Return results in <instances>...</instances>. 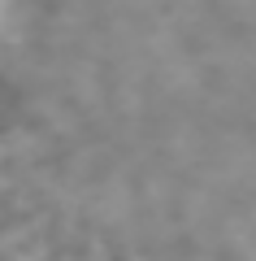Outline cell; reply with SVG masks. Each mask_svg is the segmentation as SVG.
Returning a JSON list of instances; mask_svg holds the SVG:
<instances>
[{
  "label": "cell",
  "instance_id": "1",
  "mask_svg": "<svg viewBox=\"0 0 256 261\" xmlns=\"http://www.w3.org/2000/svg\"><path fill=\"white\" fill-rule=\"evenodd\" d=\"M48 222H52V214L44 209V214L26 218V222H9V226H0V257H9V252H18V248H22V244L39 240Z\"/></svg>",
  "mask_w": 256,
  "mask_h": 261
},
{
  "label": "cell",
  "instance_id": "4",
  "mask_svg": "<svg viewBox=\"0 0 256 261\" xmlns=\"http://www.w3.org/2000/svg\"><path fill=\"white\" fill-rule=\"evenodd\" d=\"M87 261H109V248H104V240H92V248H87Z\"/></svg>",
  "mask_w": 256,
  "mask_h": 261
},
{
  "label": "cell",
  "instance_id": "2",
  "mask_svg": "<svg viewBox=\"0 0 256 261\" xmlns=\"http://www.w3.org/2000/svg\"><path fill=\"white\" fill-rule=\"evenodd\" d=\"M56 248H61V244H52L48 235H39V240H31V248H18V252H9V257H0V261H48Z\"/></svg>",
  "mask_w": 256,
  "mask_h": 261
},
{
  "label": "cell",
  "instance_id": "5",
  "mask_svg": "<svg viewBox=\"0 0 256 261\" xmlns=\"http://www.w3.org/2000/svg\"><path fill=\"white\" fill-rule=\"evenodd\" d=\"M56 261H78V248H70V244H61V248H56Z\"/></svg>",
  "mask_w": 256,
  "mask_h": 261
},
{
  "label": "cell",
  "instance_id": "7",
  "mask_svg": "<svg viewBox=\"0 0 256 261\" xmlns=\"http://www.w3.org/2000/svg\"><path fill=\"white\" fill-rule=\"evenodd\" d=\"M5 218H9V209H0V226H5Z\"/></svg>",
  "mask_w": 256,
  "mask_h": 261
},
{
  "label": "cell",
  "instance_id": "3",
  "mask_svg": "<svg viewBox=\"0 0 256 261\" xmlns=\"http://www.w3.org/2000/svg\"><path fill=\"white\" fill-rule=\"evenodd\" d=\"M26 140H35V135H26V130H18V135H13V130H9V135H0V161H5V157H13L18 148H31Z\"/></svg>",
  "mask_w": 256,
  "mask_h": 261
},
{
  "label": "cell",
  "instance_id": "6",
  "mask_svg": "<svg viewBox=\"0 0 256 261\" xmlns=\"http://www.w3.org/2000/svg\"><path fill=\"white\" fill-rule=\"evenodd\" d=\"M0 192H13V174H0Z\"/></svg>",
  "mask_w": 256,
  "mask_h": 261
}]
</instances>
